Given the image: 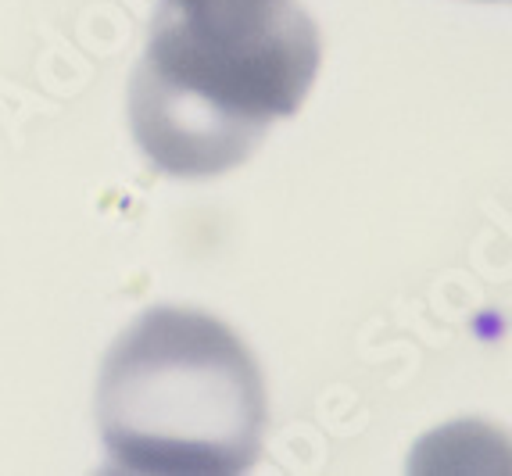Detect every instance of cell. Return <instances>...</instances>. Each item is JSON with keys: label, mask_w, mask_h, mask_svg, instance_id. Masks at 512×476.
Returning <instances> with one entry per match:
<instances>
[{"label": "cell", "mask_w": 512, "mask_h": 476, "mask_svg": "<svg viewBox=\"0 0 512 476\" xmlns=\"http://www.w3.org/2000/svg\"><path fill=\"white\" fill-rule=\"evenodd\" d=\"M319 61L298 0H158L129 90L133 136L165 176H219L298 115Z\"/></svg>", "instance_id": "6da1fadb"}, {"label": "cell", "mask_w": 512, "mask_h": 476, "mask_svg": "<svg viewBox=\"0 0 512 476\" xmlns=\"http://www.w3.org/2000/svg\"><path fill=\"white\" fill-rule=\"evenodd\" d=\"M97 423L111 473L233 476L262 455L255 355L215 315L147 308L104 358Z\"/></svg>", "instance_id": "7a4b0ae2"}]
</instances>
